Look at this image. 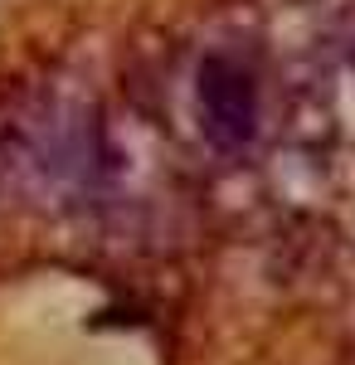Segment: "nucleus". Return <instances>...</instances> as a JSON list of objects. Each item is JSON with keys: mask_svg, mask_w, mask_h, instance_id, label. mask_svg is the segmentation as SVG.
<instances>
[{"mask_svg": "<svg viewBox=\"0 0 355 365\" xmlns=\"http://www.w3.org/2000/svg\"><path fill=\"white\" fill-rule=\"evenodd\" d=\"M200 113H205V132L239 151L253 141L258 132V88H253V73L244 63L224 54H210L200 63Z\"/></svg>", "mask_w": 355, "mask_h": 365, "instance_id": "1", "label": "nucleus"}]
</instances>
